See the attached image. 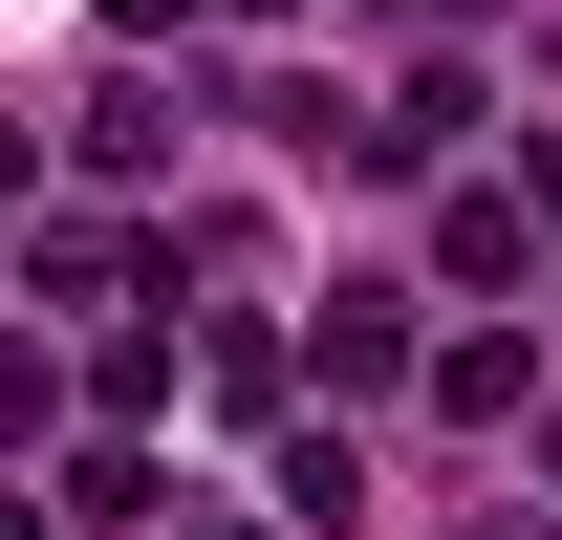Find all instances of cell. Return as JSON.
Here are the masks:
<instances>
[{
  "instance_id": "cell-1",
  "label": "cell",
  "mask_w": 562,
  "mask_h": 540,
  "mask_svg": "<svg viewBox=\"0 0 562 540\" xmlns=\"http://www.w3.org/2000/svg\"><path fill=\"white\" fill-rule=\"evenodd\" d=\"M303 368H325V390H412V368H432V346H412V281H347V303H325V325H303Z\"/></svg>"
},
{
  "instance_id": "cell-2",
  "label": "cell",
  "mask_w": 562,
  "mask_h": 540,
  "mask_svg": "<svg viewBox=\"0 0 562 540\" xmlns=\"http://www.w3.org/2000/svg\"><path fill=\"white\" fill-rule=\"evenodd\" d=\"M44 497H66L87 540H109V519H173V454H151V432H87V454L44 475Z\"/></svg>"
},
{
  "instance_id": "cell-3",
  "label": "cell",
  "mask_w": 562,
  "mask_h": 540,
  "mask_svg": "<svg viewBox=\"0 0 562 540\" xmlns=\"http://www.w3.org/2000/svg\"><path fill=\"white\" fill-rule=\"evenodd\" d=\"M519 260H541V195H454V216H432V281H476V303H497Z\"/></svg>"
},
{
  "instance_id": "cell-4",
  "label": "cell",
  "mask_w": 562,
  "mask_h": 540,
  "mask_svg": "<svg viewBox=\"0 0 562 540\" xmlns=\"http://www.w3.org/2000/svg\"><path fill=\"white\" fill-rule=\"evenodd\" d=\"M519 390H541V368H519V325H476V346H432V410H454V432H519Z\"/></svg>"
},
{
  "instance_id": "cell-5",
  "label": "cell",
  "mask_w": 562,
  "mask_h": 540,
  "mask_svg": "<svg viewBox=\"0 0 562 540\" xmlns=\"http://www.w3.org/2000/svg\"><path fill=\"white\" fill-rule=\"evenodd\" d=\"M281 519H303V540L368 519V454H347V432H281Z\"/></svg>"
},
{
  "instance_id": "cell-6",
  "label": "cell",
  "mask_w": 562,
  "mask_h": 540,
  "mask_svg": "<svg viewBox=\"0 0 562 540\" xmlns=\"http://www.w3.org/2000/svg\"><path fill=\"white\" fill-rule=\"evenodd\" d=\"M22 281H44V303H109V281H131V238H109V216H44V238H22Z\"/></svg>"
},
{
  "instance_id": "cell-7",
  "label": "cell",
  "mask_w": 562,
  "mask_h": 540,
  "mask_svg": "<svg viewBox=\"0 0 562 540\" xmlns=\"http://www.w3.org/2000/svg\"><path fill=\"white\" fill-rule=\"evenodd\" d=\"M109 22H131V44H151V22H195V0H109Z\"/></svg>"
},
{
  "instance_id": "cell-8",
  "label": "cell",
  "mask_w": 562,
  "mask_h": 540,
  "mask_svg": "<svg viewBox=\"0 0 562 540\" xmlns=\"http://www.w3.org/2000/svg\"><path fill=\"white\" fill-rule=\"evenodd\" d=\"M173 540H260V519H173Z\"/></svg>"
},
{
  "instance_id": "cell-9",
  "label": "cell",
  "mask_w": 562,
  "mask_h": 540,
  "mask_svg": "<svg viewBox=\"0 0 562 540\" xmlns=\"http://www.w3.org/2000/svg\"><path fill=\"white\" fill-rule=\"evenodd\" d=\"M238 22H281V0H238Z\"/></svg>"
},
{
  "instance_id": "cell-10",
  "label": "cell",
  "mask_w": 562,
  "mask_h": 540,
  "mask_svg": "<svg viewBox=\"0 0 562 540\" xmlns=\"http://www.w3.org/2000/svg\"><path fill=\"white\" fill-rule=\"evenodd\" d=\"M476 540H519V519H476Z\"/></svg>"
}]
</instances>
